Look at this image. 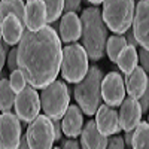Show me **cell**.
I'll use <instances>...</instances> for the list:
<instances>
[{
	"instance_id": "7a4b0ae2",
	"label": "cell",
	"mask_w": 149,
	"mask_h": 149,
	"mask_svg": "<svg viewBox=\"0 0 149 149\" xmlns=\"http://www.w3.org/2000/svg\"><path fill=\"white\" fill-rule=\"evenodd\" d=\"M82 46L85 48L90 60L98 61L106 52L107 45V26L103 19L102 9L97 6H91L82 10Z\"/></svg>"
},
{
	"instance_id": "52a82bcc",
	"label": "cell",
	"mask_w": 149,
	"mask_h": 149,
	"mask_svg": "<svg viewBox=\"0 0 149 149\" xmlns=\"http://www.w3.org/2000/svg\"><path fill=\"white\" fill-rule=\"evenodd\" d=\"M26 133L29 137L30 148L33 149H49L54 146V124L48 115H39L34 121H31Z\"/></svg>"
},
{
	"instance_id": "ffe728a7",
	"label": "cell",
	"mask_w": 149,
	"mask_h": 149,
	"mask_svg": "<svg viewBox=\"0 0 149 149\" xmlns=\"http://www.w3.org/2000/svg\"><path fill=\"white\" fill-rule=\"evenodd\" d=\"M137 63H139V51H137V48H134L131 45H127L124 48L116 60V64L124 74L131 73L137 67Z\"/></svg>"
},
{
	"instance_id": "83f0119b",
	"label": "cell",
	"mask_w": 149,
	"mask_h": 149,
	"mask_svg": "<svg viewBox=\"0 0 149 149\" xmlns=\"http://www.w3.org/2000/svg\"><path fill=\"white\" fill-rule=\"evenodd\" d=\"M107 148L109 149H124L125 148V140L119 134H112L107 140Z\"/></svg>"
},
{
	"instance_id": "ba28073f",
	"label": "cell",
	"mask_w": 149,
	"mask_h": 149,
	"mask_svg": "<svg viewBox=\"0 0 149 149\" xmlns=\"http://www.w3.org/2000/svg\"><path fill=\"white\" fill-rule=\"evenodd\" d=\"M37 88L31 86L30 84L24 90H21L17 94L15 100V113L19 116L22 122H31L39 116V112L42 109V102H40V94L36 91Z\"/></svg>"
},
{
	"instance_id": "7c38bea8",
	"label": "cell",
	"mask_w": 149,
	"mask_h": 149,
	"mask_svg": "<svg viewBox=\"0 0 149 149\" xmlns=\"http://www.w3.org/2000/svg\"><path fill=\"white\" fill-rule=\"evenodd\" d=\"M133 30L140 46L149 49V0H139L136 5Z\"/></svg>"
},
{
	"instance_id": "74e56055",
	"label": "cell",
	"mask_w": 149,
	"mask_h": 149,
	"mask_svg": "<svg viewBox=\"0 0 149 149\" xmlns=\"http://www.w3.org/2000/svg\"><path fill=\"white\" fill-rule=\"evenodd\" d=\"M88 3H91V5H94V6H97V5H100V3H103L104 0H86Z\"/></svg>"
},
{
	"instance_id": "8fae6325",
	"label": "cell",
	"mask_w": 149,
	"mask_h": 149,
	"mask_svg": "<svg viewBox=\"0 0 149 149\" xmlns=\"http://www.w3.org/2000/svg\"><path fill=\"white\" fill-rule=\"evenodd\" d=\"M143 110L140 106L139 98L128 95L124 98V102L119 106V122L124 131H131L140 124Z\"/></svg>"
},
{
	"instance_id": "4fadbf2b",
	"label": "cell",
	"mask_w": 149,
	"mask_h": 149,
	"mask_svg": "<svg viewBox=\"0 0 149 149\" xmlns=\"http://www.w3.org/2000/svg\"><path fill=\"white\" fill-rule=\"evenodd\" d=\"M95 122L97 127L104 136H112V134H118L121 128V122H119V112L116 107L110 106L107 103L100 104L97 113H95Z\"/></svg>"
},
{
	"instance_id": "44dd1931",
	"label": "cell",
	"mask_w": 149,
	"mask_h": 149,
	"mask_svg": "<svg viewBox=\"0 0 149 149\" xmlns=\"http://www.w3.org/2000/svg\"><path fill=\"white\" fill-rule=\"evenodd\" d=\"M17 94L18 93H15V90L12 88L9 79L2 78L0 81V109L2 112H8L15 106Z\"/></svg>"
},
{
	"instance_id": "836d02e7",
	"label": "cell",
	"mask_w": 149,
	"mask_h": 149,
	"mask_svg": "<svg viewBox=\"0 0 149 149\" xmlns=\"http://www.w3.org/2000/svg\"><path fill=\"white\" fill-rule=\"evenodd\" d=\"M54 124V133H55V140H61V136H63V124L60 119H52Z\"/></svg>"
},
{
	"instance_id": "277c9868",
	"label": "cell",
	"mask_w": 149,
	"mask_h": 149,
	"mask_svg": "<svg viewBox=\"0 0 149 149\" xmlns=\"http://www.w3.org/2000/svg\"><path fill=\"white\" fill-rule=\"evenodd\" d=\"M134 0H104L102 14L106 26L116 34L125 33L134 19Z\"/></svg>"
},
{
	"instance_id": "f1b7e54d",
	"label": "cell",
	"mask_w": 149,
	"mask_h": 149,
	"mask_svg": "<svg viewBox=\"0 0 149 149\" xmlns=\"http://www.w3.org/2000/svg\"><path fill=\"white\" fill-rule=\"evenodd\" d=\"M137 51H139V61H140V66L146 70V73H149V49L140 46Z\"/></svg>"
},
{
	"instance_id": "3957f363",
	"label": "cell",
	"mask_w": 149,
	"mask_h": 149,
	"mask_svg": "<svg viewBox=\"0 0 149 149\" xmlns=\"http://www.w3.org/2000/svg\"><path fill=\"white\" fill-rule=\"evenodd\" d=\"M103 72L97 66L90 67L86 76L74 85V98L78 104L84 110L85 115L93 116L97 113L98 107L102 104V82H103Z\"/></svg>"
},
{
	"instance_id": "f546056e",
	"label": "cell",
	"mask_w": 149,
	"mask_h": 149,
	"mask_svg": "<svg viewBox=\"0 0 149 149\" xmlns=\"http://www.w3.org/2000/svg\"><path fill=\"white\" fill-rule=\"evenodd\" d=\"M10 45L9 43H6V40L5 39H2V46H0V67H5V64H6V61H8V48H9Z\"/></svg>"
},
{
	"instance_id": "4316f807",
	"label": "cell",
	"mask_w": 149,
	"mask_h": 149,
	"mask_svg": "<svg viewBox=\"0 0 149 149\" xmlns=\"http://www.w3.org/2000/svg\"><path fill=\"white\" fill-rule=\"evenodd\" d=\"M6 66H8V69H9L10 72H14V70L19 69V64H18V48H12V49H9Z\"/></svg>"
},
{
	"instance_id": "7402d4cb",
	"label": "cell",
	"mask_w": 149,
	"mask_h": 149,
	"mask_svg": "<svg viewBox=\"0 0 149 149\" xmlns=\"http://www.w3.org/2000/svg\"><path fill=\"white\" fill-rule=\"evenodd\" d=\"M9 14L17 15L19 19L26 22V5L22 0H2L0 5V19H3Z\"/></svg>"
},
{
	"instance_id": "5b68a950",
	"label": "cell",
	"mask_w": 149,
	"mask_h": 149,
	"mask_svg": "<svg viewBox=\"0 0 149 149\" xmlns=\"http://www.w3.org/2000/svg\"><path fill=\"white\" fill-rule=\"evenodd\" d=\"M88 54L85 48L76 42L67 43L63 48V60H61V76L69 84L81 82L90 70Z\"/></svg>"
},
{
	"instance_id": "d4e9b609",
	"label": "cell",
	"mask_w": 149,
	"mask_h": 149,
	"mask_svg": "<svg viewBox=\"0 0 149 149\" xmlns=\"http://www.w3.org/2000/svg\"><path fill=\"white\" fill-rule=\"evenodd\" d=\"M48 12V22H55L64 10V0H43Z\"/></svg>"
},
{
	"instance_id": "9a60e30c",
	"label": "cell",
	"mask_w": 149,
	"mask_h": 149,
	"mask_svg": "<svg viewBox=\"0 0 149 149\" xmlns=\"http://www.w3.org/2000/svg\"><path fill=\"white\" fill-rule=\"evenodd\" d=\"M58 34L64 43H73L82 36V21L76 12H66L60 19Z\"/></svg>"
},
{
	"instance_id": "ac0fdd59",
	"label": "cell",
	"mask_w": 149,
	"mask_h": 149,
	"mask_svg": "<svg viewBox=\"0 0 149 149\" xmlns=\"http://www.w3.org/2000/svg\"><path fill=\"white\" fill-rule=\"evenodd\" d=\"M82 109L81 106L70 104L64 116L61 118V124H63V133L67 137H74L81 136L82 133V125H84V116H82Z\"/></svg>"
},
{
	"instance_id": "d6a6232c",
	"label": "cell",
	"mask_w": 149,
	"mask_h": 149,
	"mask_svg": "<svg viewBox=\"0 0 149 149\" xmlns=\"http://www.w3.org/2000/svg\"><path fill=\"white\" fill-rule=\"evenodd\" d=\"M139 102H140V106H142L143 113H148V110H149V85H148L146 91L143 93V95L139 98Z\"/></svg>"
},
{
	"instance_id": "e575fe53",
	"label": "cell",
	"mask_w": 149,
	"mask_h": 149,
	"mask_svg": "<svg viewBox=\"0 0 149 149\" xmlns=\"http://www.w3.org/2000/svg\"><path fill=\"white\" fill-rule=\"evenodd\" d=\"M61 148H70V149H79L81 145L78 143V140L74 137H67L66 140H63L61 143Z\"/></svg>"
},
{
	"instance_id": "2e32d148",
	"label": "cell",
	"mask_w": 149,
	"mask_h": 149,
	"mask_svg": "<svg viewBox=\"0 0 149 149\" xmlns=\"http://www.w3.org/2000/svg\"><path fill=\"white\" fill-rule=\"evenodd\" d=\"M26 22L19 19L17 15L9 14L2 19V39L6 40L10 46H15L22 39L24 33H26Z\"/></svg>"
},
{
	"instance_id": "1f68e13d",
	"label": "cell",
	"mask_w": 149,
	"mask_h": 149,
	"mask_svg": "<svg viewBox=\"0 0 149 149\" xmlns=\"http://www.w3.org/2000/svg\"><path fill=\"white\" fill-rule=\"evenodd\" d=\"M81 8V0H64V10L66 12H76Z\"/></svg>"
},
{
	"instance_id": "603a6c76",
	"label": "cell",
	"mask_w": 149,
	"mask_h": 149,
	"mask_svg": "<svg viewBox=\"0 0 149 149\" xmlns=\"http://www.w3.org/2000/svg\"><path fill=\"white\" fill-rule=\"evenodd\" d=\"M127 43V37L122 36V34H115V36H110L107 39V45H106V54L109 57V60L112 63H116L118 55L121 54V51L125 48Z\"/></svg>"
},
{
	"instance_id": "30bf717a",
	"label": "cell",
	"mask_w": 149,
	"mask_h": 149,
	"mask_svg": "<svg viewBox=\"0 0 149 149\" xmlns=\"http://www.w3.org/2000/svg\"><path fill=\"white\" fill-rule=\"evenodd\" d=\"M125 81L118 72H109L102 82V95L104 103L118 107L125 98Z\"/></svg>"
},
{
	"instance_id": "8d00e7d4",
	"label": "cell",
	"mask_w": 149,
	"mask_h": 149,
	"mask_svg": "<svg viewBox=\"0 0 149 149\" xmlns=\"http://www.w3.org/2000/svg\"><path fill=\"white\" fill-rule=\"evenodd\" d=\"M26 149V148H30V143H29V137H27V133L21 136V140H19V149Z\"/></svg>"
},
{
	"instance_id": "f35d334b",
	"label": "cell",
	"mask_w": 149,
	"mask_h": 149,
	"mask_svg": "<svg viewBox=\"0 0 149 149\" xmlns=\"http://www.w3.org/2000/svg\"><path fill=\"white\" fill-rule=\"evenodd\" d=\"M148 122H149V110H148Z\"/></svg>"
},
{
	"instance_id": "d6986e66",
	"label": "cell",
	"mask_w": 149,
	"mask_h": 149,
	"mask_svg": "<svg viewBox=\"0 0 149 149\" xmlns=\"http://www.w3.org/2000/svg\"><path fill=\"white\" fill-rule=\"evenodd\" d=\"M124 81H125V90H127L128 95H131L134 98H140L149 85L146 70L142 66H137L131 73H127Z\"/></svg>"
},
{
	"instance_id": "4dcf8cb0",
	"label": "cell",
	"mask_w": 149,
	"mask_h": 149,
	"mask_svg": "<svg viewBox=\"0 0 149 149\" xmlns=\"http://www.w3.org/2000/svg\"><path fill=\"white\" fill-rule=\"evenodd\" d=\"M125 37H127V43L128 45H131V46H134V48H140V43H139V40L136 39V34H134V30H133V27H130L127 31H125Z\"/></svg>"
},
{
	"instance_id": "e0dca14e",
	"label": "cell",
	"mask_w": 149,
	"mask_h": 149,
	"mask_svg": "<svg viewBox=\"0 0 149 149\" xmlns=\"http://www.w3.org/2000/svg\"><path fill=\"white\" fill-rule=\"evenodd\" d=\"M107 136H104L97 127L94 119L88 121L81 133V146L84 149H103L107 148Z\"/></svg>"
},
{
	"instance_id": "d590c367",
	"label": "cell",
	"mask_w": 149,
	"mask_h": 149,
	"mask_svg": "<svg viewBox=\"0 0 149 149\" xmlns=\"http://www.w3.org/2000/svg\"><path fill=\"white\" fill-rule=\"evenodd\" d=\"M133 136H134V130L125 131V136H124V140H125V148H133Z\"/></svg>"
},
{
	"instance_id": "484cf974",
	"label": "cell",
	"mask_w": 149,
	"mask_h": 149,
	"mask_svg": "<svg viewBox=\"0 0 149 149\" xmlns=\"http://www.w3.org/2000/svg\"><path fill=\"white\" fill-rule=\"evenodd\" d=\"M9 82L12 85V88L15 90V93H19L21 90H24L27 86V79H26V74L22 73L21 69H17L10 73V78H9Z\"/></svg>"
},
{
	"instance_id": "8992f818",
	"label": "cell",
	"mask_w": 149,
	"mask_h": 149,
	"mask_svg": "<svg viewBox=\"0 0 149 149\" xmlns=\"http://www.w3.org/2000/svg\"><path fill=\"white\" fill-rule=\"evenodd\" d=\"M40 102L45 115L51 119H61L70 106V90L64 81L55 79L42 88Z\"/></svg>"
},
{
	"instance_id": "9c48e42d",
	"label": "cell",
	"mask_w": 149,
	"mask_h": 149,
	"mask_svg": "<svg viewBox=\"0 0 149 149\" xmlns=\"http://www.w3.org/2000/svg\"><path fill=\"white\" fill-rule=\"evenodd\" d=\"M21 119L10 110L0 116V146L3 149H18L21 140Z\"/></svg>"
},
{
	"instance_id": "cb8c5ba5",
	"label": "cell",
	"mask_w": 149,
	"mask_h": 149,
	"mask_svg": "<svg viewBox=\"0 0 149 149\" xmlns=\"http://www.w3.org/2000/svg\"><path fill=\"white\" fill-rule=\"evenodd\" d=\"M133 148L136 149H149V122H142L134 128Z\"/></svg>"
},
{
	"instance_id": "6da1fadb",
	"label": "cell",
	"mask_w": 149,
	"mask_h": 149,
	"mask_svg": "<svg viewBox=\"0 0 149 149\" xmlns=\"http://www.w3.org/2000/svg\"><path fill=\"white\" fill-rule=\"evenodd\" d=\"M61 42V37L49 26L39 31L26 30L18 43V64L31 86L45 88L57 79L63 60Z\"/></svg>"
},
{
	"instance_id": "5bb4252c",
	"label": "cell",
	"mask_w": 149,
	"mask_h": 149,
	"mask_svg": "<svg viewBox=\"0 0 149 149\" xmlns=\"http://www.w3.org/2000/svg\"><path fill=\"white\" fill-rule=\"evenodd\" d=\"M48 22V12L43 0H27L26 3V26L31 31L42 30Z\"/></svg>"
}]
</instances>
